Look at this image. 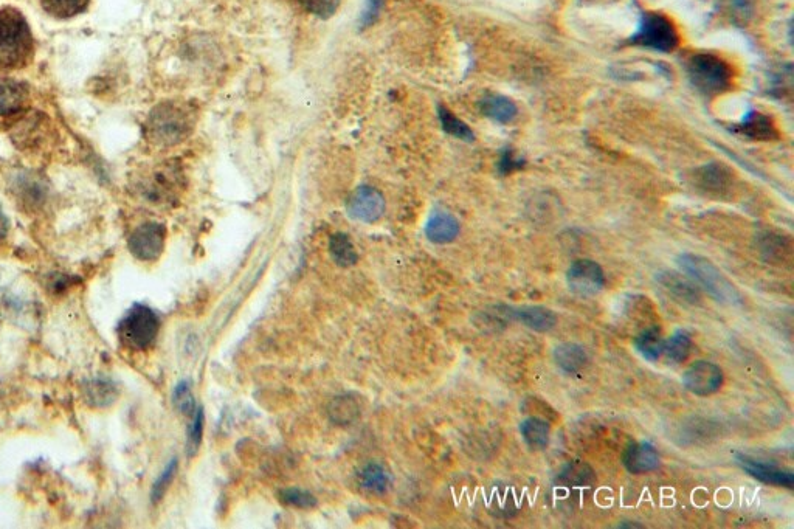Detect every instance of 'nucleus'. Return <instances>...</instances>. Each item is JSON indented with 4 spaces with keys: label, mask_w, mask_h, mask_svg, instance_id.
Wrapping results in <instances>:
<instances>
[{
    "label": "nucleus",
    "mask_w": 794,
    "mask_h": 529,
    "mask_svg": "<svg viewBox=\"0 0 794 529\" xmlns=\"http://www.w3.org/2000/svg\"><path fill=\"white\" fill-rule=\"evenodd\" d=\"M36 42L24 14L14 7L0 10V69L21 70L35 58Z\"/></svg>",
    "instance_id": "1"
},
{
    "label": "nucleus",
    "mask_w": 794,
    "mask_h": 529,
    "mask_svg": "<svg viewBox=\"0 0 794 529\" xmlns=\"http://www.w3.org/2000/svg\"><path fill=\"white\" fill-rule=\"evenodd\" d=\"M677 263L683 274L691 278L700 289L708 292L715 301L729 306L742 305L743 298L739 289L711 261L694 253H681Z\"/></svg>",
    "instance_id": "2"
},
{
    "label": "nucleus",
    "mask_w": 794,
    "mask_h": 529,
    "mask_svg": "<svg viewBox=\"0 0 794 529\" xmlns=\"http://www.w3.org/2000/svg\"><path fill=\"white\" fill-rule=\"evenodd\" d=\"M194 115L188 106L165 103L157 106L146 122V137L160 146H173L193 132Z\"/></svg>",
    "instance_id": "3"
},
{
    "label": "nucleus",
    "mask_w": 794,
    "mask_h": 529,
    "mask_svg": "<svg viewBox=\"0 0 794 529\" xmlns=\"http://www.w3.org/2000/svg\"><path fill=\"white\" fill-rule=\"evenodd\" d=\"M692 86L705 95H719L731 89L732 70L725 59L712 53H695L686 63Z\"/></svg>",
    "instance_id": "4"
},
{
    "label": "nucleus",
    "mask_w": 794,
    "mask_h": 529,
    "mask_svg": "<svg viewBox=\"0 0 794 529\" xmlns=\"http://www.w3.org/2000/svg\"><path fill=\"white\" fill-rule=\"evenodd\" d=\"M160 331L156 312L145 305H134L118 325V339L129 350L143 351L151 348Z\"/></svg>",
    "instance_id": "5"
},
{
    "label": "nucleus",
    "mask_w": 794,
    "mask_h": 529,
    "mask_svg": "<svg viewBox=\"0 0 794 529\" xmlns=\"http://www.w3.org/2000/svg\"><path fill=\"white\" fill-rule=\"evenodd\" d=\"M677 28L670 19L660 13H646L641 19L638 32L630 39V44L656 50V52H672L677 49Z\"/></svg>",
    "instance_id": "6"
},
{
    "label": "nucleus",
    "mask_w": 794,
    "mask_h": 529,
    "mask_svg": "<svg viewBox=\"0 0 794 529\" xmlns=\"http://www.w3.org/2000/svg\"><path fill=\"white\" fill-rule=\"evenodd\" d=\"M166 229L159 222H146L129 236V250L137 260L152 263L159 260L165 249Z\"/></svg>",
    "instance_id": "7"
},
{
    "label": "nucleus",
    "mask_w": 794,
    "mask_h": 529,
    "mask_svg": "<svg viewBox=\"0 0 794 529\" xmlns=\"http://www.w3.org/2000/svg\"><path fill=\"white\" fill-rule=\"evenodd\" d=\"M567 283L570 291L577 297H594L604 289V270L596 261H574L568 269Z\"/></svg>",
    "instance_id": "8"
},
{
    "label": "nucleus",
    "mask_w": 794,
    "mask_h": 529,
    "mask_svg": "<svg viewBox=\"0 0 794 529\" xmlns=\"http://www.w3.org/2000/svg\"><path fill=\"white\" fill-rule=\"evenodd\" d=\"M683 385L695 396L714 395L723 385V371L708 360H697L683 374Z\"/></svg>",
    "instance_id": "9"
},
{
    "label": "nucleus",
    "mask_w": 794,
    "mask_h": 529,
    "mask_svg": "<svg viewBox=\"0 0 794 529\" xmlns=\"http://www.w3.org/2000/svg\"><path fill=\"white\" fill-rule=\"evenodd\" d=\"M346 210H348V215L356 221L371 224L384 216L385 199L376 188L359 187L349 196Z\"/></svg>",
    "instance_id": "10"
},
{
    "label": "nucleus",
    "mask_w": 794,
    "mask_h": 529,
    "mask_svg": "<svg viewBox=\"0 0 794 529\" xmlns=\"http://www.w3.org/2000/svg\"><path fill=\"white\" fill-rule=\"evenodd\" d=\"M737 463L742 466L743 471L748 472L756 480L767 483V485L779 486V488H793L794 475L790 471H782L773 464L762 463L754 458L739 455Z\"/></svg>",
    "instance_id": "11"
},
{
    "label": "nucleus",
    "mask_w": 794,
    "mask_h": 529,
    "mask_svg": "<svg viewBox=\"0 0 794 529\" xmlns=\"http://www.w3.org/2000/svg\"><path fill=\"white\" fill-rule=\"evenodd\" d=\"M30 90L22 81L0 78V118L14 117L27 108Z\"/></svg>",
    "instance_id": "12"
},
{
    "label": "nucleus",
    "mask_w": 794,
    "mask_h": 529,
    "mask_svg": "<svg viewBox=\"0 0 794 529\" xmlns=\"http://www.w3.org/2000/svg\"><path fill=\"white\" fill-rule=\"evenodd\" d=\"M357 485L366 494L384 495L393 485V475L384 463L368 461L357 471Z\"/></svg>",
    "instance_id": "13"
},
{
    "label": "nucleus",
    "mask_w": 794,
    "mask_h": 529,
    "mask_svg": "<svg viewBox=\"0 0 794 529\" xmlns=\"http://www.w3.org/2000/svg\"><path fill=\"white\" fill-rule=\"evenodd\" d=\"M656 281L663 289H666L669 294L677 297L678 300L689 303V305H698L701 301V289L687 277V275L674 272V270H663L656 274Z\"/></svg>",
    "instance_id": "14"
},
{
    "label": "nucleus",
    "mask_w": 794,
    "mask_h": 529,
    "mask_svg": "<svg viewBox=\"0 0 794 529\" xmlns=\"http://www.w3.org/2000/svg\"><path fill=\"white\" fill-rule=\"evenodd\" d=\"M503 311L509 319L517 320L537 332L551 331L557 325V315L545 306H520V308L503 306Z\"/></svg>",
    "instance_id": "15"
},
{
    "label": "nucleus",
    "mask_w": 794,
    "mask_h": 529,
    "mask_svg": "<svg viewBox=\"0 0 794 529\" xmlns=\"http://www.w3.org/2000/svg\"><path fill=\"white\" fill-rule=\"evenodd\" d=\"M622 463L630 474H647L660 466V453L646 441L633 443L625 449Z\"/></svg>",
    "instance_id": "16"
},
{
    "label": "nucleus",
    "mask_w": 794,
    "mask_h": 529,
    "mask_svg": "<svg viewBox=\"0 0 794 529\" xmlns=\"http://www.w3.org/2000/svg\"><path fill=\"white\" fill-rule=\"evenodd\" d=\"M734 131L756 142H771L779 137L773 118L759 111L748 112Z\"/></svg>",
    "instance_id": "17"
},
{
    "label": "nucleus",
    "mask_w": 794,
    "mask_h": 529,
    "mask_svg": "<svg viewBox=\"0 0 794 529\" xmlns=\"http://www.w3.org/2000/svg\"><path fill=\"white\" fill-rule=\"evenodd\" d=\"M694 182L703 191L720 194L731 187L732 173L722 163H709L695 170Z\"/></svg>",
    "instance_id": "18"
},
{
    "label": "nucleus",
    "mask_w": 794,
    "mask_h": 529,
    "mask_svg": "<svg viewBox=\"0 0 794 529\" xmlns=\"http://www.w3.org/2000/svg\"><path fill=\"white\" fill-rule=\"evenodd\" d=\"M425 235L435 244L452 243L460 235V222L447 211H436L425 225Z\"/></svg>",
    "instance_id": "19"
},
{
    "label": "nucleus",
    "mask_w": 794,
    "mask_h": 529,
    "mask_svg": "<svg viewBox=\"0 0 794 529\" xmlns=\"http://www.w3.org/2000/svg\"><path fill=\"white\" fill-rule=\"evenodd\" d=\"M480 109L487 118L497 123H511L518 114L517 104L500 94H486L480 101Z\"/></svg>",
    "instance_id": "20"
},
{
    "label": "nucleus",
    "mask_w": 794,
    "mask_h": 529,
    "mask_svg": "<svg viewBox=\"0 0 794 529\" xmlns=\"http://www.w3.org/2000/svg\"><path fill=\"white\" fill-rule=\"evenodd\" d=\"M520 432H522L523 441L529 449L543 450L548 446L551 429H549L548 422L543 419L537 418V416L526 418L520 424Z\"/></svg>",
    "instance_id": "21"
},
{
    "label": "nucleus",
    "mask_w": 794,
    "mask_h": 529,
    "mask_svg": "<svg viewBox=\"0 0 794 529\" xmlns=\"http://www.w3.org/2000/svg\"><path fill=\"white\" fill-rule=\"evenodd\" d=\"M692 348H694V343H692L691 334L683 329H678L669 339L664 340L663 356L672 364H683L687 357L691 356Z\"/></svg>",
    "instance_id": "22"
},
{
    "label": "nucleus",
    "mask_w": 794,
    "mask_h": 529,
    "mask_svg": "<svg viewBox=\"0 0 794 529\" xmlns=\"http://www.w3.org/2000/svg\"><path fill=\"white\" fill-rule=\"evenodd\" d=\"M556 364L567 373H576L587 365L588 357L582 346L576 343H562L554 350Z\"/></svg>",
    "instance_id": "23"
},
{
    "label": "nucleus",
    "mask_w": 794,
    "mask_h": 529,
    "mask_svg": "<svg viewBox=\"0 0 794 529\" xmlns=\"http://www.w3.org/2000/svg\"><path fill=\"white\" fill-rule=\"evenodd\" d=\"M42 10L55 19H72L89 8L90 0H38Z\"/></svg>",
    "instance_id": "24"
},
{
    "label": "nucleus",
    "mask_w": 794,
    "mask_h": 529,
    "mask_svg": "<svg viewBox=\"0 0 794 529\" xmlns=\"http://www.w3.org/2000/svg\"><path fill=\"white\" fill-rule=\"evenodd\" d=\"M664 339L658 328H649L635 339V348L644 359L656 362L663 356Z\"/></svg>",
    "instance_id": "25"
},
{
    "label": "nucleus",
    "mask_w": 794,
    "mask_h": 529,
    "mask_svg": "<svg viewBox=\"0 0 794 529\" xmlns=\"http://www.w3.org/2000/svg\"><path fill=\"white\" fill-rule=\"evenodd\" d=\"M329 253L332 260L342 267L354 266L357 263V252L351 239L345 233H335L329 239Z\"/></svg>",
    "instance_id": "26"
},
{
    "label": "nucleus",
    "mask_w": 794,
    "mask_h": 529,
    "mask_svg": "<svg viewBox=\"0 0 794 529\" xmlns=\"http://www.w3.org/2000/svg\"><path fill=\"white\" fill-rule=\"evenodd\" d=\"M329 416L335 424L346 426V424L356 421L359 416V407L351 396H339L329 405Z\"/></svg>",
    "instance_id": "27"
},
{
    "label": "nucleus",
    "mask_w": 794,
    "mask_h": 529,
    "mask_svg": "<svg viewBox=\"0 0 794 529\" xmlns=\"http://www.w3.org/2000/svg\"><path fill=\"white\" fill-rule=\"evenodd\" d=\"M439 120H441L442 128L447 134L453 135L456 139L466 140V142H472L473 135L472 129L460 120V118L453 115L449 109L446 108H439Z\"/></svg>",
    "instance_id": "28"
},
{
    "label": "nucleus",
    "mask_w": 794,
    "mask_h": 529,
    "mask_svg": "<svg viewBox=\"0 0 794 529\" xmlns=\"http://www.w3.org/2000/svg\"><path fill=\"white\" fill-rule=\"evenodd\" d=\"M281 502L286 503L287 506L298 509H312L317 506V498L301 488H287L280 492Z\"/></svg>",
    "instance_id": "29"
},
{
    "label": "nucleus",
    "mask_w": 794,
    "mask_h": 529,
    "mask_svg": "<svg viewBox=\"0 0 794 529\" xmlns=\"http://www.w3.org/2000/svg\"><path fill=\"white\" fill-rule=\"evenodd\" d=\"M173 402L177 410L183 415H194L196 404H194V395L190 382L182 381L177 385L173 393Z\"/></svg>",
    "instance_id": "30"
},
{
    "label": "nucleus",
    "mask_w": 794,
    "mask_h": 529,
    "mask_svg": "<svg viewBox=\"0 0 794 529\" xmlns=\"http://www.w3.org/2000/svg\"><path fill=\"white\" fill-rule=\"evenodd\" d=\"M204 426V410L199 407L196 412H194L193 424H191L190 433H188V455H190V457H194L199 447H201L202 438H204Z\"/></svg>",
    "instance_id": "31"
},
{
    "label": "nucleus",
    "mask_w": 794,
    "mask_h": 529,
    "mask_svg": "<svg viewBox=\"0 0 794 529\" xmlns=\"http://www.w3.org/2000/svg\"><path fill=\"white\" fill-rule=\"evenodd\" d=\"M177 466H179V464H177V460L174 458V460H171L170 464L165 467V471L162 472V475L157 478L156 483L152 486V503H159L160 500H162L163 495L168 491L171 483H173L174 477H176Z\"/></svg>",
    "instance_id": "32"
},
{
    "label": "nucleus",
    "mask_w": 794,
    "mask_h": 529,
    "mask_svg": "<svg viewBox=\"0 0 794 529\" xmlns=\"http://www.w3.org/2000/svg\"><path fill=\"white\" fill-rule=\"evenodd\" d=\"M301 4L306 10L318 18H329L339 8L340 0H301Z\"/></svg>",
    "instance_id": "33"
},
{
    "label": "nucleus",
    "mask_w": 794,
    "mask_h": 529,
    "mask_svg": "<svg viewBox=\"0 0 794 529\" xmlns=\"http://www.w3.org/2000/svg\"><path fill=\"white\" fill-rule=\"evenodd\" d=\"M523 159L515 156L511 149H506L505 153L501 154L500 170L503 174H511L512 171L520 170L523 166Z\"/></svg>",
    "instance_id": "34"
},
{
    "label": "nucleus",
    "mask_w": 794,
    "mask_h": 529,
    "mask_svg": "<svg viewBox=\"0 0 794 529\" xmlns=\"http://www.w3.org/2000/svg\"><path fill=\"white\" fill-rule=\"evenodd\" d=\"M380 4H382V0H366V7L362 16L363 25L371 24L376 19L377 14H379Z\"/></svg>",
    "instance_id": "35"
},
{
    "label": "nucleus",
    "mask_w": 794,
    "mask_h": 529,
    "mask_svg": "<svg viewBox=\"0 0 794 529\" xmlns=\"http://www.w3.org/2000/svg\"><path fill=\"white\" fill-rule=\"evenodd\" d=\"M10 219L5 215L4 210L0 208V250L7 246L8 238H10Z\"/></svg>",
    "instance_id": "36"
}]
</instances>
